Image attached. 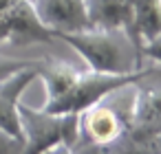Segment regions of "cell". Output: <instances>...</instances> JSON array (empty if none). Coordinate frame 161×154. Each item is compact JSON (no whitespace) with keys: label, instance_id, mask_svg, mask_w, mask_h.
Listing matches in <instances>:
<instances>
[{"label":"cell","instance_id":"obj_6","mask_svg":"<svg viewBox=\"0 0 161 154\" xmlns=\"http://www.w3.org/2000/svg\"><path fill=\"white\" fill-rule=\"evenodd\" d=\"M38 20L58 38L60 33H73L88 29L84 0H31Z\"/></svg>","mask_w":161,"mask_h":154},{"label":"cell","instance_id":"obj_11","mask_svg":"<svg viewBox=\"0 0 161 154\" xmlns=\"http://www.w3.org/2000/svg\"><path fill=\"white\" fill-rule=\"evenodd\" d=\"M22 147L25 143L20 136H14L0 128V154H22Z\"/></svg>","mask_w":161,"mask_h":154},{"label":"cell","instance_id":"obj_7","mask_svg":"<svg viewBox=\"0 0 161 154\" xmlns=\"http://www.w3.org/2000/svg\"><path fill=\"white\" fill-rule=\"evenodd\" d=\"M38 66H40V60H36L33 64L16 71L7 77H0V128L14 136H20L18 104L22 99V93L38 79Z\"/></svg>","mask_w":161,"mask_h":154},{"label":"cell","instance_id":"obj_10","mask_svg":"<svg viewBox=\"0 0 161 154\" xmlns=\"http://www.w3.org/2000/svg\"><path fill=\"white\" fill-rule=\"evenodd\" d=\"M139 53H141V57L152 60V64L161 68V33H157L154 38H150L146 42H141Z\"/></svg>","mask_w":161,"mask_h":154},{"label":"cell","instance_id":"obj_12","mask_svg":"<svg viewBox=\"0 0 161 154\" xmlns=\"http://www.w3.org/2000/svg\"><path fill=\"white\" fill-rule=\"evenodd\" d=\"M36 60H16V57H5V55H0V77H7L29 64H33Z\"/></svg>","mask_w":161,"mask_h":154},{"label":"cell","instance_id":"obj_5","mask_svg":"<svg viewBox=\"0 0 161 154\" xmlns=\"http://www.w3.org/2000/svg\"><path fill=\"white\" fill-rule=\"evenodd\" d=\"M135 95L128 101L126 123L137 141H150L161 134V88H139L132 84Z\"/></svg>","mask_w":161,"mask_h":154},{"label":"cell","instance_id":"obj_1","mask_svg":"<svg viewBox=\"0 0 161 154\" xmlns=\"http://www.w3.org/2000/svg\"><path fill=\"white\" fill-rule=\"evenodd\" d=\"M55 40L66 42L91 71L102 73H132L139 71L141 53L132 35L124 29H82L60 33Z\"/></svg>","mask_w":161,"mask_h":154},{"label":"cell","instance_id":"obj_2","mask_svg":"<svg viewBox=\"0 0 161 154\" xmlns=\"http://www.w3.org/2000/svg\"><path fill=\"white\" fill-rule=\"evenodd\" d=\"M150 75H161V68L150 64L148 68L141 66L139 71H132V73H102V71H82L77 73L73 86L55 101L51 104H42V108L47 112H60V114H80L82 110L99 104L102 99L119 93L121 88L126 86H132Z\"/></svg>","mask_w":161,"mask_h":154},{"label":"cell","instance_id":"obj_3","mask_svg":"<svg viewBox=\"0 0 161 154\" xmlns=\"http://www.w3.org/2000/svg\"><path fill=\"white\" fill-rule=\"evenodd\" d=\"M18 121L25 143L22 154H44L53 145H75L77 141V114L47 112L44 108H33L20 99Z\"/></svg>","mask_w":161,"mask_h":154},{"label":"cell","instance_id":"obj_4","mask_svg":"<svg viewBox=\"0 0 161 154\" xmlns=\"http://www.w3.org/2000/svg\"><path fill=\"white\" fill-rule=\"evenodd\" d=\"M108 99V97H106ZM102 99L99 104L82 110L77 114V141L75 145H104L115 139H119L126 130V110H119L115 104H106Z\"/></svg>","mask_w":161,"mask_h":154},{"label":"cell","instance_id":"obj_9","mask_svg":"<svg viewBox=\"0 0 161 154\" xmlns=\"http://www.w3.org/2000/svg\"><path fill=\"white\" fill-rule=\"evenodd\" d=\"M80 68L64 62V60H55V57H47V60H40V66H38V77L42 79L44 84V93H47V99L44 104H51L55 99H60L75 82Z\"/></svg>","mask_w":161,"mask_h":154},{"label":"cell","instance_id":"obj_8","mask_svg":"<svg viewBox=\"0 0 161 154\" xmlns=\"http://www.w3.org/2000/svg\"><path fill=\"white\" fill-rule=\"evenodd\" d=\"M91 29H124L130 33L132 5L130 0H84Z\"/></svg>","mask_w":161,"mask_h":154},{"label":"cell","instance_id":"obj_13","mask_svg":"<svg viewBox=\"0 0 161 154\" xmlns=\"http://www.w3.org/2000/svg\"><path fill=\"white\" fill-rule=\"evenodd\" d=\"M44 154H77L73 150V145H66V143H60V145H53L51 150H47Z\"/></svg>","mask_w":161,"mask_h":154}]
</instances>
